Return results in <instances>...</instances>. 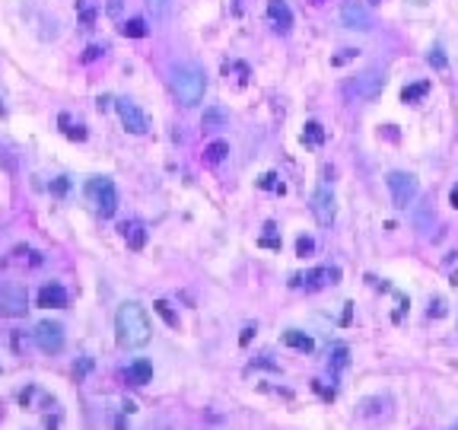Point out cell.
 Segmentation results:
<instances>
[{
    "label": "cell",
    "instance_id": "cell-13",
    "mask_svg": "<svg viewBox=\"0 0 458 430\" xmlns=\"http://www.w3.org/2000/svg\"><path fill=\"white\" fill-rule=\"evenodd\" d=\"M38 306H45V309L67 306V290H64L61 284H45V287L38 290Z\"/></svg>",
    "mask_w": 458,
    "mask_h": 430
},
{
    "label": "cell",
    "instance_id": "cell-15",
    "mask_svg": "<svg viewBox=\"0 0 458 430\" xmlns=\"http://www.w3.org/2000/svg\"><path fill=\"white\" fill-rule=\"evenodd\" d=\"M150 379H153V364H150V360H134V364L127 366V383L146 385Z\"/></svg>",
    "mask_w": 458,
    "mask_h": 430
},
{
    "label": "cell",
    "instance_id": "cell-9",
    "mask_svg": "<svg viewBox=\"0 0 458 430\" xmlns=\"http://www.w3.org/2000/svg\"><path fill=\"white\" fill-rule=\"evenodd\" d=\"M312 214H315V220L322 226H331V220H334V192L328 185L315 188V194H312Z\"/></svg>",
    "mask_w": 458,
    "mask_h": 430
},
{
    "label": "cell",
    "instance_id": "cell-30",
    "mask_svg": "<svg viewBox=\"0 0 458 430\" xmlns=\"http://www.w3.org/2000/svg\"><path fill=\"white\" fill-rule=\"evenodd\" d=\"M252 338H254V328H242V335H239V344L245 347V344H248V341H252Z\"/></svg>",
    "mask_w": 458,
    "mask_h": 430
},
{
    "label": "cell",
    "instance_id": "cell-27",
    "mask_svg": "<svg viewBox=\"0 0 458 430\" xmlns=\"http://www.w3.org/2000/svg\"><path fill=\"white\" fill-rule=\"evenodd\" d=\"M312 249H315V243H312L309 236H299V243H296V252H299V255H309Z\"/></svg>",
    "mask_w": 458,
    "mask_h": 430
},
{
    "label": "cell",
    "instance_id": "cell-7",
    "mask_svg": "<svg viewBox=\"0 0 458 430\" xmlns=\"http://www.w3.org/2000/svg\"><path fill=\"white\" fill-rule=\"evenodd\" d=\"M114 109H118V118H121V124H124V131H131V134H146V131H150L146 115L131 103V99H118Z\"/></svg>",
    "mask_w": 458,
    "mask_h": 430
},
{
    "label": "cell",
    "instance_id": "cell-36",
    "mask_svg": "<svg viewBox=\"0 0 458 430\" xmlns=\"http://www.w3.org/2000/svg\"><path fill=\"white\" fill-rule=\"evenodd\" d=\"M411 4H430V0H411Z\"/></svg>",
    "mask_w": 458,
    "mask_h": 430
},
{
    "label": "cell",
    "instance_id": "cell-28",
    "mask_svg": "<svg viewBox=\"0 0 458 430\" xmlns=\"http://www.w3.org/2000/svg\"><path fill=\"white\" fill-rule=\"evenodd\" d=\"M258 243H261V245H264V249H280V239H277V236H274V233H264V236H261V239H258Z\"/></svg>",
    "mask_w": 458,
    "mask_h": 430
},
{
    "label": "cell",
    "instance_id": "cell-20",
    "mask_svg": "<svg viewBox=\"0 0 458 430\" xmlns=\"http://www.w3.org/2000/svg\"><path fill=\"white\" fill-rule=\"evenodd\" d=\"M303 144H309V147H322V144H324V128H322V124H318V122H305Z\"/></svg>",
    "mask_w": 458,
    "mask_h": 430
},
{
    "label": "cell",
    "instance_id": "cell-25",
    "mask_svg": "<svg viewBox=\"0 0 458 430\" xmlns=\"http://www.w3.org/2000/svg\"><path fill=\"white\" fill-rule=\"evenodd\" d=\"M426 61H430V67H436V71H445V67H449V61H445L442 48H433V52L426 54Z\"/></svg>",
    "mask_w": 458,
    "mask_h": 430
},
{
    "label": "cell",
    "instance_id": "cell-4",
    "mask_svg": "<svg viewBox=\"0 0 458 430\" xmlns=\"http://www.w3.org/2000/svg\"><path fill=\"white\" fill-rule=\"evenodd\" d=\"M385 185H388V192H392L394 207H401V211L411 207L413 198L420 194V182H417V175H411V173H388Z\"/></svg>",
    "mask_w": 458,
    "mask_h": 430
},
{
    "label": "cell",
    "instance_id": "cell-8",
    "mask_svg": "<svg viewBox=\"0 0 458 430\" xmlns=\"http://www.w3.org/2000/svg\"><path fill=\"white\" fill-rule=\"evenodd\" d=\"M341 23L347 29H360V33H369V29H372L369 10L363 7V4H356V0H347V4L341 7Z\"/></svg>",
    "mask_w": 458,
    "mask_h": 430
},
{
    "label": "cell",
    "instance_id": "cell-26",
    "mask_svg": "<svg viewBox=\"0 0 458 430\" xmlns=\"http://www.w3.org/2000/svg\"><path fill=\"white\" fill-rule=\"evenodd\" d=\"M331 364H334L337 370H341V366H347V347L337 344V347H334V357H331Z\"/></svg>",
    "mask_w": 458,
    "mask_h": 430
},
{
    "label": "cell",
    "instance_id": "cell-2",
    "mask_svg": "<svg viewBox=\"0 0 458 430\" xmlns=\"http://www.w3.org/2000/svg\"><path fill=\"white\" fill-rule=\"evenodd\" d=\"M172 90H175L182 105H197L204 99V90H207V77L197 64H178L172 71Z\"/></svg>",
    "mask_w": 458,
    "mask_h": 430
},
{
    "label": "cell",
    "instance_id": "cell-16",
    "mask_svg": "<svg viewBox=\"0 0 458 430\" xmlns=\"http://www.w3.org/2000/svg\"><path fill=\"white\" fill-rule=\"evenodd\" d=\"M283 344H286V347H293V351L309 354L312 347H315V341H312L305 332H296V328H290V332H283Z\"/></svg>",
    "mask_w": 458,
    "mask_h": 430
},
{
    "label": "cell",
    "instance_id": "cell-21",
    "mask_svg": "<svg viewBox=\"0 0 458 430\" xmlns=\"http://www.w3.org/2000/svg\"><path fill=\"white\" fill-rule=\"evenodd\" d=\"M226 153H229V144L226 141H213L207 150H204V160H207L210 166H216V163L226 160Z\"/></svg>",
    "mask_w": 458,
    "mask_h": 430
},
{
    "label": "cell",
    "instance_id": "cell-34",
    "mask_svg": "<svg viewBox=\"0 0 458 430\" xmlns=\"http://www.w3.org/2000/svg\"><path fill=\"white\" fill-rule=\"evenodd\" d=\"M54 192H57V194H64V192H67V179H61V182H57V185H54Z\"/></svg>",
    "mask_w": 458,
    "mask_h": 430
},
{
    "label": "cell",
    "instance_id": "cell-14",
    "mask_svg": "<svg viewBox=\"0 0 458 430\" xmlns=\"http://www.w3.org/2000/svg\"><path fill=\"white\" fill-rule=\"evenodd\" d=\"M121 233H124V243H127V249H134V252H140L146 245V226L140 223V220H131V223H124L121 226Z\"/></svg>",
    "mask_w": 458,
    "mask_h": 430
},
{
    "label": "cell",
    "instance_id": "cell-31",
    "mask_svg": "<svg viewBox=\"0 0 458 430\" xmlns=\"http://www.w3.org/2000/svg\"><path fill=\"white\" fill-rule=\"evenodd\" d=\"M274 179H277V175H274V173H267L264 179H261V188H274V185H277V182H274Z\"/></svg>",
    "mask_w": 458,
    "mask_h": 430
},
{
    "label": "cell",
    "instance_id": "cell-32",
    "mask_svg": "<svg viewBox=\"0 0 458 430\" xmlns=\"http://www.w3.org/2000/svg\"><path fill=\"white\" fill-rule=\"evenodd\" d=\"M118 10H121V0H112V4H108V13L118 16Z\"/></svg>",
    "mask_w": 458,
    "mask_h": 430
},
{
    "label": "cell",
    "instance_id": "cell-37",
    "mask_svg": "<svg viewBox=\"0 0 458 430\" xmlns=\"http://www.w3.org/2000/svg\"><path fill=\"white\" fill-rule=\"evenodd\" d=\"M449 430H458V424H455V427H449Z\"/></svg>",
    "mask_w": 458,
    "mask_h": 430
},
{
    "label": "cell",
    "instance_id": "cell-24",
    "mask_svg": "<svg viewBox=\"0 0 458 430\" xmlns=\"http://www.w3.org/2000/svg\"><path fill=\"white\" fill-rule=\"evenodd\" d=\"M153 309H156V313H159V315H163V319H165V325L178 328V315L172 313V306H169V303H165V300H156V303H153Z\"/></svg>",
    "mask_w": 458,
    "mask_h": 430
},
{
    "label": "cell",
    "instance_id": "cell-1",
    "mask_svg": "<svg viewBox=\"0 0 458 430\" xmlns=\"http://www.w3.org/2000/svg\"><path fill=\"white\" fill-rule=\"evenodd\" d=\"M153 335L150 325V315L140 303H124L114 315V341L121 347H143Z\"/></svg>",
    "mask_w": 458,
    "mask_h": 430
},
{
    "label": "cell",
    "instance_id": "cell-23",
    "mask_svg": "<svg viewBox=\"0 0 458 430\" xmlns=\"http://www.w3.org/2000/svg\"><path fill=\"white\" fill-rule=\"evenodd\" d=\"M76 10H80L83 26H93V20H95V4L93 0H76Z\"/></svg>",
    "mask_w": 458,
    "mask_h": 430
},
{
    "label": "cell",
    "instance_id": "cell-6",
    "mask_svg": "<svg viewBox=\"0 0 458 430\" xmlns=\"http://www.w3.org/2000/svg\"><path fill=\"white\" fill-rule=\"evenodd\" d=\"M35 344H38V351H45V354L64 351V325L61 322H38Z\"/></svg>",
    "mask_w": 458,
    "mask_h": 430
},
{
    "label": "cell",
    "instance_id": "cell-17",
    "mask_svg": "<svg viewBox=\"0 0 458 430\" xmlns=\"http://www.w3.org/2000/svg\"><path fill=\"white\" fill-rule=\"evenodd\" d=\"M201 124L204 128H226L229 124V115L220 109V105H210V109H204V115H201Z\"/></svg>",
    "mask_w": 458,
    "mask_h": 430
},
{
    "label": "cell",
    "instance_id": "cell-35",
    "mask_svg": "<svg viewBox=\"0 0 458 430\" xmlns=\"http://www.w3.org/2000/svg\"><path fill=\"white\" fill-rule=\"evenodd\" d=\"M449 201H452V207H458V185L452 188V194H449Z\"/></svg>",
    "mask_w": 458,
    "mask_h": 430
},
{
    "label": "cell",
    "instance_id": "cell-29",
    "mask_svg": "<svg viewBox=\"0 0 458 430\" xmlns=\"http://www.w3.org/2000/svg\"><path fill=\"white\" fill-rule=\"evenodd\" d=\"M433 315H436V319H442V315H445V303H442V300H436V303L430 306V319H433Z\"/></svg>",
    "mask_w": 458,
    "mask_h": 430
},
{
    "label": "cell",
    "instance_id": "cell-10",
    "mask_svg": "<svg viewBox=\"0 0 458 430\" xmlns=\"http://www.w3.org/2000/svg\"><path fill=\"white\" fill-rule=\"evenodd\" d=\"M382 90H385V74H379V71L360 74V77H356V83H353V93L360 99H375Z\"/></svg>",
    "mask_w": 458,
    "mask_h": 430
},
{
    "label": "cell",
    "instance_id": "cell-12",
    "mask_svg": "<svg viewBox=\"0 0 458 430\" xmlns=\"http://www.w3.org/2000/svg\"><path fill=\"white\" fill-rule=\"evenodd\" d=\"M267 20L274 23L277 33H290L293 29V10L286 0H267Z\"/></svg>",
    "mask_w": 458,
    "mask_h": 430
},
{
    "label": "cell",
    "instance_id": "cell-18",
    "mask_svg": "<svg viewBox=\"0 0 458 430\" xmlns=\"http://www.w3.org/2000/svg\"><path fill=\"white\" fill-rule=\"evenodd\" d=\"M430 93V80H420V83H411L401 90V103H420V99Z\"/></svg>",
    "mask_w": 458,
    "mask_h": 430
},
{
    "label": "cell",
    "instance_id": "cell-5",
    "mask_svg": "<svg viewBox=\"0 0 458 430\" xmlns=\"http://www.w3.org/2000/svg\"><path fill=\"white\" fill-rule=\"evenodd\" d=\"M29 309V294L19 284H0V315L6 319H19Z\"/></svg>",
    "mask_w": 458,
    "mask_h": 430
},
{
    "label": "cell",
    "instance_id": "cell-19",
    "mask_svg": "<svg viewBox=\"0 0 458 430\" xmlns=\"http://www.w3.org/2000/svg\"><path fill=\"white\" fill-rule=\"evenodd\" d=\"M146 10H150L153 23H165L172 13V0H146Z\"/></svg>",
    "mask_w": 458,
    "mask_h": 430
},
{
    "label": "cell",
    "instance_id": "cell-22",
    "mask_svg": "<svg viewBox=\"0 0 458 430\" xmlns=\"http://www.w3.org/2000/svg\"><path fill=\"white\" fill-rule=\"evenodd\" d=\"M146 33H150V29H146L143 20H127L124 26H121V35H127V39H143Z\"/></svg>",
    "mask_w": 458,
    "mask_h": 430
},
{
    "label": "cell",
    "instance_id": "cell-33",
    "mask_svg": "<svg viewBox=\"0 0 458 430\" xmlns=\"http://www.w3.org/2000/svg\"><path fill=\"white\" fill-rule=\"evenodd\" d=\"M99 52H102V48H86V61H93V58H99Z\"/></svg>",
    "mask_w": 458,
    "mask_h": 430
},
{
    "label": "cell",
    "instance_id": "cell-38",
    "mask_svg": "<svg viewBox=\"0 0 458 430\" xmlns=\"http://www.w3.org/2000/svg\"><path fill=\"white\" fill-rule=\"evenodd\" d=\"M312 4H322V0H312Z\"/></svg>",
    "mask_w": 458,
    "mask_h": 430
},
{
    "label": "cell",
    "instance_id": "cell-3",
    "mask_svg": "<svg viewBox=\"0 0 458 430\" xmlns=\"http://www.w3.org/2000/svg\"><path fill=\"white\" fill-rule=\"evenodd\" d=\"M86 198L95 204V211L102 217H112L118 211V192H114V182L105 179V175H95V179L86 182Z\"/></svg>",
    "mask_w": 458,
    "mask_h": 430
},
{
    "label": "cell",
    "instance_id": "cell-11",
    "mask_svg": "<svg viewBox=\"0 0 458 430\" xmlns=\"http://www.w3.org/2000/svg\"><path fill=\"white\" fill-rule=\"evenodd\" d=\"M337 277H341L337 268H315L303 277H293V284H303L305 290H318V287H328V284H337Z\"/></svg>",
    "mask_w": 458,
    "mask_h": 430
}]
</instances>
